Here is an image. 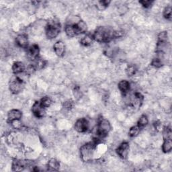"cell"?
Masks as SVG:
<instances>
[{
    "mask_svg": "<svg viewBox=\"0 0 172 172\" xmlns=\"http://www.w3.org/2000/svg\"><path fill=\"white\" fill-rule=\"evenodd\" d=\"M34 63L33 65H34V67H36V70L42 69H43L47 65V61L43 60L42 58H41V57L37 58L36 60L34 61Z\"/></svg>",
    "mask_w": 172,
    "mask_h": 172,
    "instance_id": "21",
    "label": "cell"
},
{
    "mask_svg": "<svg viewBox=\"0 0 172 172\" xmlns=\"http://www.w3.org/2000/svg\"><path fill=\"white\" fill-rule=\"evenodd\" d=\"M111 129L112 127L110 122L105 119L101 118V119H99L97 122L96 135L100 139L105 138L111 130Z\"/></svg>",
    "mask_w": 172,
    "mask_h": 172,
    "instance_id": "4",
    "label": "cell"
},
{
    "mask_svg": "<svg viewBox=\"0 0 172 172\" xmlns=\"http://www.w3.org/2000/svg\"><path fill=\"white\" fill-rule=\"evenodd\" d=\"M94 38H93V34H87L85 36H83L81 40L80 43L84 47H89L90 46L93 41H94Z\"/></svg>",
    "mask_w": 172,
    "mask_h": 172,
    "instance_id": "18",
    "label": "cell"
},
{
    "mask_svg": "<svg viewBox=\"0 0 172 172\" xmlns=\"http://www.w3.org/2000/svg\"><path fill=\"white\" fill-rule=\"evenodd\" d=\"M32 162L25 159H14L12 162V170L14 171H23L27 167H30Z\"/></svg>",
    "mask_w": 172,
    "mask_h": 172,
    "instance_id": "6",
    "label": "cell"
},
{
    "mask_svg": "<svg viewBox=\"0 0 172 172\" xmlns=\"http://www.w3.org/2000/svg\"><path fill=\"white\" fill-rule=\"evenodd\" d=\"M153 126H154V128H155V129L156 130H161V128H162V125H161V122L159 120H157L156 122H154V124H153ZM162 130V129H161Z\"/></svg>",
    "mask_w": 172,
    "mask_h": 172,
    "instance_id": "35",
    "label": "cell"
},
{
    "mask_svg": "<svg viewBox=\"0 0 172 172\" xmlns=\"http://www.w3.org/2000/svg\"><path fill=\"white\" fill-rule=\"evenodd\" d=\"M73 105H74V104H73V101L68 100V101H66L65 103H64L63 107L67 109V110H71L72 108L73 107Z\"/></svg>",
    "mask_w": 172,
    "mask_h": 172,
    "instance_id": "33",
    "label": "cell"
},
{
    "mask_svg": "<svg viewBox=\"0 0 172 172\" xmlns=\"http://www.w3.org/2000/svg\"><path fill=\"white\" fill-rule=\"evenodd\" d=\"M25 69H26L25 65H24V63L21 61L15 62L13 64L12 67L13 73L16 75L19 74V73L25 71Z\"/></svg>",
    "mask_w": 172,
    "mask_h": 172,
    "instance_id": "15",
    "label": "cell"
},
{
    "mask_svg": "<svg viewBox=\"0 0 172 172\" xmlns=\"http://www.w3.org/2000/svg\"><path fill=\"white\" fill-rule=\"evenodd\" d=\"M25 83L20 77L18 76L12 77L9 83V89L14 94L20 93L24 87Z\"/></svg>",
    "mask_w": 172,
    "mask_h": 172,
    "instance_id": "5",
    "label": "cell"
},
{
    "mask_svg": "<svg viewBox=\"0 0 172 172\" xmlns=\"http://www.w3.org/2000/svg\"><path fill=\"white\" fill-rule=\"evenodd\" d=\"M61 32V24L60 22L53 19L49 21L45 28L46 36L48 39L55 38Z\"/></svg>",
    "mask_w": 172,
    "mask_h": 172,
    "instance_id": "3",
    "label": "cell"
},
{
    "mask_svg": "<svg viewBox=\"0 0 172 172\" xmlns=\"http://www.w3.org/2000/svg\"><path fill=\"white\" fill-rule=\"evenodd\" d=\"M114 31L106 27H98L93 34L94 40L97 42L108 43L114 39Z\"/></svg>",
    "mask_w": 172,
    "mask_h": 172,
    "instance_id": "1",
    "label": "cell"
},
{
    "mask_svg": "<svg viewBox=\"0 0 172 172\" xmlns=\"http://www.w3.org/2000/svg\"><path fill=\"white\" fill-rule=\"evenodd\" d=\"M100 138H94L92 141L87 142V143L83 145L80 149V155L81 159L85 161H89L92 160L93 156H94V149L97 145L100 143Z\"/></svg>",
    "mask_w": 172,
    "mask_h": 172,
    "instance_id": "2",
    "label": "cell"
},
{
    "mask_svg": "<svg viewBox=\"0 0 172 172\" xmlns=\"http://www.w3.org/2000/svg\"><path fill=\"white\" fill-rule=\"evenodd\" d=\"M162 151L164 153H167L170 152L172 149V140L171 139H165L161 147Z\"/></svg>",
    "mask_w": 172,
    "mask_h": 172,
    "instance_id": "20",
    "label": "cell"
},
{
    "mask_svg": "<svg viewBox=\"0 0 172 172\" xmlns=\"http://www.w3.org/2000/svg\"><path fill=\"white\" fill-rule=\"evenodd\" d=\"M54 51H55L56 55L59 57H62L64 56L65 53V44L63 41H58L55 43V45L53 46Z\"/></svg>",
    "mask_w": 172,
    "mask_h": 172,
    "instance_id": "12",
    "label": "cell"
},
{
    "mask_svg": "<svg viewBox=\"0 0 172 172\" xmlns=\"http://www.w3.org/2000/svg\"><path fill=\"white\" fill-rule=\"evenodd\" d=\"M141 130V129L137 125L132 126L130 128L129 131V135L130 137H135L136 136H138V135L140 133Z\"/></svg>",
    "mask_w": 172,
    "mask_h": 172,
    "instance_id": "25",
    "label": "cell"
},
{
    "mask_svg": "<svg viewBox=\"0 0 172 172\" xmlns=\"http://www.w3.org/2000/svg\"><path fill=\"white\" fill-rule=\"evenodd\" d=\"M162 133H163L164 140L165 139H171L172 137V131L170 126H165L164 129H162Z\"/></svg>",
    "mask_w": 172,
    "mask_h": 172,
    "instance_id": "23",
    "label": "cell"
},
{
    "mask_svg": "<svg viewBox=\"0 0 172 172\" xmlns=\"http://www.w3.org/2000/svg\"><path fill=\"white\" fill-rule=\"evenodd\" d=\"M48 171H58L60 168V163L57 159L53 158L49 160L47 164Z\"/></svg>",
    "mask_w": 172,
    "mask_h": 172,
    "instance_id": "17",
    "label": "cell"
},
{
    "mask_svg": "<svg viewBox=\"0 0 172 172\" xmlns=\"http://www.w3.org/2000/svg\"><path fill=\"white\" fill-rule=\"evenodd\" d=\"M39 53H40V48H39L38 45H32L28 47L27 55L31 60L33 61L36 60L39 57Z\"/></svg>",
    "mask_w": 172,
    "mask_h": 172,
    "instance_id": "10",
    "label": "cell"
},
{
    "mask_svg": "<svg viewBox=\"0 0 172 172\" xmlns=\"http://www.w3.org/2000/svg\"><path fill=\"white\" fill-rule=\"evenodd\" d=\"M90 123L89 121L86 118H81V119H78L74 126L75 130L80 133H83L86 132L89 129Z\"/></svg>",
    "mask_w": 172,
    "mask_h": 172,
    "instance_id": "7",
    "label": "cell"
},
{
    "mask_svg": "<svg viewBox=\"0 0 172 172\" xmlns=\"http://www.w3.org/2000/svg\"><path fill=\"white\" fill-rule=\"evenodd\" d=\"M149 123V120L148 118L145 115V114H142L140 119L138 120V122H137V126H138L141 129H142L143 128H145L147 125Z\"/></svg>",
    "mask_w": 172,
    "mask_h": 172,
    "instance_id": "22",
    "label": "cell"
},
{
    "mask_svg": "<svg viewBox=\"0 0 172 172\" xmlns=\"http://www.w3.org/2000/svg\"><path fill=\"white\" fill-rule=\"evenodd\" d=\"M32 112L34 116L38 118V119H42L45 115V108L38 101L34 103L32 107Z\"/></svg>",
    "mask_w": 172,
    "mask_h": 172,
    "instance_id": "8",
    "label": "cell"
},
{
    "mask_svg": "<svg viewBox=\"0 0 172 172\" xmlns=\"http://www.w3.org/2000/svg\"><path fill=\"white\" fill-rule=\"evenodd\" d=\"M126 73L128 76H132L136 74L137 71V68L135 65H129L126 68Z\"/></svg>",
    "mask_w": 172,
    "mask_h": 172,
    "instance_id": "24",
    "label": "cell"
},
{
    "mask_svg": "<svg viewBox=\"0 0 172 172\" xmlns=\"http://www.w3.org/2000/svg\"><path fill=\"white\" fill-rule=\"evenodd\" d=\"M40 103H41V104L44 108H48V107L51 106V105L52 104V100L49 97L45 96V97H43L42 98L40 101Z\"/></svg>",
    "mask_w": 172,
    "mask_h": 172,
    "instance_id": "27",
    "label": "cell"
},
{
    "mask_svg": "<svg viewBox=\"0 0 172 172\" xmlns=\"http://www.w3.org/2000/svg\"><path fill=\"white\" fill-rule=\"evenodd\" d=\"M171 12H172V9H171V7L169 6H167L164 10V13H163V15H164V17L168 19V20L171 21Z\"/></svg>",
    "mask_w": 172,
    "mask_h": 172,
    "instance_id": "28",
    "label": "cell"
},
{
    "mask_svg": "<svg viewBox=\"0 0 172 172\" xmlns=\"http://www.w3.org/2000/svg\"><path fill=\"white\" fill-rule=\"evenodd\" d=\"M11 124L14 129H21L22 126V122H20V120H14L11 122Z\"/></svg>",
    "mask_w": 172,
    "mask_h": 172,
    "instance_id": "34",
    "label": "cell"
},
{
    "mask_svg": "<svg viewBox=\"0 0 172 172\" xmlns=\"http://www.w3.org/2000/svg\"><path fill=\"white\" fill-rule=\"evenodd\" d=\"M65 32L67 34V36L69 38H72L75 36V33L74 31V29H73V25H67L65 28Z\"/></svg>",
    "mask_w": 172,
    "mask_h": 172,
    "instance_id": "26",
    "label": "cell"
},
{
    "mask_svg": "<svg viewBox=\"0 0 172 172\" xmlns=\"http://www.w3.org/2000/svg\"><path fill=\"white\" fill-rule=\"evenodd\" d=\"M22 117V112L17 109H13L8 112V122L11 123L14 120H20Z\"/></svg>",
    "mask_w": 172,
    "mask_h": 172,
    "instance_id": "11",
    "label": "cell"
},
{
    "mask_svg": "<svg viewBox=\"0 0 172 172\" xmlns=\"http://www.w3.org/2000/svg\"><path fill=\"white\" fill-rule=\"evenodd\" d=\"M110 1H108V0H104V1L98 2V6H97V8L100 10H104L106 8L108 7L109 4L110 3Z\"/></svg>",
    "mask_w": 172,
    "mask_h": 172,
    "instance_id": "30",
    "label": "cell"
},
{
    "mask_svg": "<svg viewBox=\"0 0 172 172\" xmlns=\"http://www.w3.org/2000/svg\"><path fill=\"white\" fill-rule=\"evenodd\" d=\"M157 44L159 45H165L168 40V34L167 31L161 32L157 36Z\"/></svg>",
    "mask_w": 172,
    "mask_h": 172,
    "instance_id": "19",
    "label": "cell"
},
{
    "mask_svg": "<svg viewBox=\"0 0 172 172\" xmlns=\"http://www.w3.org/2000/svg\"><path fill=\"white\" fill-rule=\"evenodd\" d=\"M36 70V67H34V65H33V64H31V65H28L26 69H25V72L26 75H30L31 74H32V73H34V72H35V71Z\"/></svg>",
    "mask_w": 172,
    "mask_h": 172,
    "instance_id": "31",
    "label": "cell"
},
{
    "mask_svg": "<svg viewBox=\"0 0 172 172\" xmlns=\"http://www.w3.org/2000/svg\"><path fill=\"white\" fill-rule=\"evenodd\" d=\"M151 65L155 68H161L164 65V63L160 58H154L152 60Z\"/></svg>",
    "mask_w": 172,
    "mask_h": 172,
    "instance_id": "29",
    "label": "cell"
},
{
    "mask_svg": "<svg viewBox=\"0 0 172 172\" xmlns=\"http://www.w3.org/2000/svg\"><path fill=\"white\" fill-rule=\"evenodd\" d=\"M16 42L17 45L23 48H27L28 47V38L26 34H21L17 36L16 38Z\"/></svg>",
    "mask_w": 172,
    "mask_h": 172,
    "instance_id": "13",
    "label": "cell"
},
{
    "mask_svg": "<svg viewBox=\"0 0 172 172\" xmlns=\"http://www.w3.org/2000/svg\"><path fill=\"white\" fill-rule=\"evenodd\" d=\"M118 87H119V90L122 93V94H126L130 90V84L127 80H122L119 83Z\"/></svg>",
    "mask_w": 172,
    "mask_h": 172,
    "instance_id": "16",
    "label": "cell"
},
{
    "mask_svg": "<svg viewBox=\"0 0 172 172\" xmlns=\"http://www.w3.org/2000/svg\"><path fill=\"white\" fill-rule=\"evenodd\" d=\"M129 148L130 146L128 142H123L116 149V152L117 155H119L120 158L125 159L127 158L128 155L129 153Z\"/></svg>",
    "mask_w": 172,
    "mask_h": 172,
    "instance_id": "9",
    "label": "cell"
},
{
    "mask_svg": "<svg viewBox=\"0 0 172 172\" xmlns=\"http://www.w3.org/2000/svg\"><path fill=\"white\" fill-rule=\"evenodd\" d=\"M73 29H74L76 36L79 35V34L86 32L87 29V24L83 20H80V22L75 24H73Z\"/></svg>",
    "mask_w": 172,
    "mask_h": 172,
    "instance_id": "14",
    "label": "cell"
},
{
    "mask_svg": "<svg viewBox=\"0 0 172 172\" xmlns=\"http://www.w3.org/2000/svg\"><path fill=\"white\" fill-rule=\"evenodd\" d=\"M153 3V1H150V0H142V1H139V3L141 4L142 7L145 8H149L150 7H151Z\"/></svg>",
    "mask_w": 172,
    "mask_h": 172,
    "instance_id": "32",
    "label": "cell"
}]
</instances>
